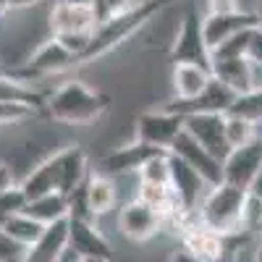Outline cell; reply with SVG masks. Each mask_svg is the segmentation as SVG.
I'll return each instance as SVG.
<instances>
[{"label":"cell","instance_id":"cell-1","mask_svg":"<svg viewBox=\"0 0 262 262\" xmlns=\"http://www.w3.org/2000/svg\"><path fill=\"white\" fill-rule=\"evenodd\" d=\"M45 116L63 126H92L107 111H111V97L97 86H90L84 79H63L55 90L45 95L42 105Z\"/></svg>","mask_w":262,"mask_h":262},{"label":"cell","instance_id":"cell-5","mask_svg":"<svg viewBox=\"0 0 262 262\" xmlns=\"http://www.w3.org/2000/svg\"><path fill=\"white\" fill-rule=\"evenodd\" d=\"M116 231L128 244H149L152 238H158L165 231V215L137 196H131L118 205Z\"/></svg>","mask_w":262,"mask_h":262},{"label":"cell","instance_id":"cell-32","mask_svg":"<svg viewBox=\"0 0 262 262\" xmlns=\"http://www.w3.org/2000/svg\"><path fill=\"white\" fill-rule=\"evenodd\" d=\"M18 184V173L11 160H0V194Z\"/></svg>","mask_w":262,"mask_h":262},{"label":"cell","instance_id":"cell-35","mask_svg":"<svg viewBox=\"0 0 262 262\" xmlns=\"http://www.w3.org/2000/svg\"><path fill=\"white\" fill-rule=\"evenodd\" d=\"M58 3H69V6H84V8H95L100 6V0H58Z\"/></svg>","mask_w":262,"mask_h":262},{"label":"cell","instance_id":"cell-34","mask_svg":"<svg viewBox=\"0 0 262 262\" xmlns=\"http://www.w3.org/2000/svg\"><path fill=\"white\" fill-rule=\"evenodd\" d=\"M48 6V0H11V11H32Z\"/></svg>","mask_w":262,"mask_h":262},{"label":"cell","instance_id":"cell-7","mask_svg":"<svg viewBox=\"0 0 262 262\" xmlns=\"http://www.w3.org/2000/svg\"><path fill=\"white\" fill-rule=\"evenodd\" d=\"M53 173L55 189L60 194H71L76 186H81L90 176V152H86L81 144H66L53 149L45 158Z\"/></svg>","mask_w":262,"mask_h":262},{"label":"cell","instance_id":"cell-20","mask_svg":"<svg viewBox=\"0 0 262 262\" xmlns=\"http://www.w3.org/2000/svg\"><path fill=\"white\" fill-rule=\"evenodd\" d=\"M24 212L32 215L34 221H39L42 226H50L55 221H63V217H69V194L50 191V194L34 196V200H27Z\"/></svg>","mask_w":262,"mask_h":262},{"label":"cell","instance_id":"cell-18","mask_svg":"<svg viewBox=\"0 0 262 262\" xmlns=\"http://www.w3.org/2000/svg\"><path fill=\"white\" fill-rule=\"evenodd\" d=\"M212 81V71L196 63H173L170 69V90L173 100H194L200 97Z\"/></svg>","mask_w":262,"mask_h":262},{"label":"cell","instance_id":"cell-26","mask_svg":"<svg viewBox=\"0 0 262 262\" xmlns=\"http://www.w3.org/2000/svg\"><path fill=\"white\" fill-rule=\"evenodd\" d=\"M259 228H262V200L254 196L252 191H247L244 207H242V231L257 236Z\"/></svg>","mask_w":262,"mask_h":262},{"label":"cell","instance_id":"cell-11","mask_svg":"<svg viewBox=\"0 0 262 262\" xmlns=\"http://www.w3.org/2000/svg\"><path fill=\"white\" fill-rule=\"evenodd\" d=\"M170 189H173V196H176L179 210L191 212V210L200 207V202L205 200L210 184L189 163H184L176 155H170Z\"/></svg>","mask_w":262,"mask_h":262},{"label":"cell","instance_id":"cell-2","mask_svg":"<svg viewBox=\"0 0 262 262\" xmlns=\"http://www.w3.org/2000/svg\"><path fill=\"white\" fill-rule=\"evenodd\" d=\"M176 3L179 0H139V3H134L131 8H126L121 13L102 18L100 27L92 34V42H90V48H86L81 63H95L97 58L116 53L123 42L137 37L155 16H160L165 8L176 6Z\"/></svg>","mask_w":262,"mask_h":262},{"label":"cell","instance_id":"cell-13","mask_svg":"<svg viewBox=\"0 0 262 262\" xmlns=\"http://www.w3.org/2000/svg\"><path fill=\"white\" fill-rule=\"evenodd\" d=\"M184 131L191 134L202 147H207L215 158L226 160L228 144H226V116L223 113H189L184 116Z\"/></svg>","mask_w":262,"mask_h":262},{"label":"cell","instance_id":"cell-12","mask_svg":"<svg viewBox=\"0 0 262 262\" xmlns=\"http://www.w3.org/2000/svg\"><path fill=\"white\" fill-rule=\"evenodd\" d=\"M155 152H165L158 147H149L144 142L128 139L126 144L113 147L107 155L100 158V173H107V176H137V170L155 155Z\"/></svg>","mask_w":262,"mask_h":262},{"label":"cell","instance_id":"cell-8","mask_svg":"<svg viewBox=\"0 0 262 262\" xmlns=\"http://www.w3.org/2000/svg\"><path fill=\"white\" fill-rule=\"evenodd\" d=\"M168 152L176 155V158H181L184 163H189L210 186L223 181V160L215 158L207 147H202L191 134H186V131H181V134L176 137V142H173V147Z\"/></svg>","mask_w":262,"mask_h":262},{"label":"cell","instance_id":"cell-39","mask_svg":"<svg viewBox=\"0 0 262 262\" xmlns=\"http://www.w3.org/2000/svg\"><path fill=\"white\" fill-rule=\"evenodd\" d=\"M8 11H11V0H0V18H3Z\"/></svg>","mask_w":262,"mask_h":262},{"label":"cell","instance_id":"cell-24","mask_svg":"<svg viewBox=\"0 0 262 262\" xmlns=\"http://www.w3.org/2000/svg\"><path fill=\"white\" fill-rule=\"evenodd\" d=\"M137 179L149 184H170V152H155L137 170Z\"/></svg>","mask_w":262,"mask_h":262},{"label":"cell","instance_id":"cell-31","mask_svg":"<svg viewBox=\"0 0 262 262\" xmlns=\"http://www.w3.org/2000/svg\"><path fill=\"white\" fill-rule=\"evenodd\" d=\"M247 58L252 63H257L259 69H262V29L254 27L252 34H249V48H247Z\"/></svg>","mask_w":262,"mask_h":262},{"label":"cell","instance_id":"cell-15","mask_svg":"<svg viewBox=\"0 0 262 262\" xmlns=\"http://www.w3.org/2000/svg\"><path fill=\"white\" fill-rule=\"evenodd\" d=\"M69 244H71V217H63V221L45 226L37 242L29 249H24L21 262H58Z\"/></svg>","mask_w":262,"mask_h":262},{"label":"cell","instance_id":"cell-25","mask_svg":"<svg viewBox=\"0 0 262 262\" xmlns=\"http://www.w3.org/2000/svg\"><path fill=\"white\" fill-rule=\"evenodd\" d=\"M228 113L249 118L254 123H262V86H254V90H249V92L236 95V100H233Z\"/></svg>","mask_w":262,"mask_h":262},{"label":"cell","instance_id":"cell-22","mask_svg":"<svg viewBox=\"0 0 262 262\" xmlns=\"http://www.w3.org/2000/svg\"><path fill=\"white\" fill-rule=\"evenodd\" d=\"M257 137L259 134H257V123L254 121L233 116V113H226V144H228V149L244 147V144L254 142Z\"/></svg>","mask_w":262,"mask_h":262},{"label":"cell","instance_id":"cell-41","mask_svg":"<svg viewBox=\"0 0 262 262\" xmlns=\"http://www.w3.org/2000/svg\"><path fill=\"white\" fill-rule=\"evenodd\" d=\"M259 238H262V236H259Z\"/></svg>","mask_w":262,"mask_h":262},{"label":"cell","instance_id":"cell-30","mask_svg":"<svg viewBox=\"0 0 262 262\" xmlns=\"http://www.w3.org/2000/svg\"><path fill=\"white\" fill-rule=\"evenodd\" d=\"M247 11L244 0H207V13H236Z\"/></svg>","mask_w":262,"mask_h":262},{"label":"cell","instance_id":"cell-38","mask_svg":"<svg viewBox=\"0 0 262 262\" xmlns=\"http://www.w3.org/2000/svg\"><path fill=\"white\" fill-rule=\"evenodd\" d=\"M81 262H113V257H100V254H95V257H84Z\"/></svg>","mask_w":262,"mask_h":262},{"label":"cell","instance_id":"cell-6","mask_svg":"<svg viewBox=\"0 0 262 262\" xmlns=\"http://www.w3.org/2000/svg\"><path fill=\"white\" fill-rule=\"evenodd\" d=\"M181 131H184V116L163 105V107H152V111H142L137 116L131 139L168 152Z\"/></svg>","mask_w":262,"mask_h":262},{"label":"cell","instance_id":"cell-23","mask_svg":"<svg viewBox=\"0 0 262 262\" xmlns=\"http://www.w3.org/2000/svg\"><path fill=\"white\" fill-rule=\"evenodd\" d=\"M37 116H39V107L32 102H11V100L0 102V128H13L21 123H29Z\"/></svg>","mask_w":262,"mask_h":262},{"label":"cell","instance_id":"cell-14","mask_svg":"<svg viewBox=\"0 0 262 262\" xmlns=\"http://www.w3.org/2000/svg\"><path fill=\"white\" fill-rule=\"evenodd\" d=\"M257 27V16L252 11H236V13H205L202 16V32L210 53L221 48L231 37L242 34L244 29Z\"/></svg>","mask_w":262,"mask_h":262},{"label":"cell","instance_id":"cell-29","mask_svg":"<svg viewBox=\"0 0 262 262\" xmlns=\"http://www.w3.org/2000/svg\"><path fill=\"white\" fill-rule=\"evenodd\" d=\"M134 3H139V0H100V6H97L100 21L107 18V16H113V13H121V11L131 8Z\"/></svg>","mask_w":262,"mask_h":262},{"label":"cell","instance_id":"cell-3","mask_svg":"<svg viewBox=\"0 0 262 262\" xmlns=\"http://www.w3.org/2000/svg\"><path fill=\"white\" fill-rule=\"evenodd\" d=\"M247 189H238L233 184H215L207 189L205 200L200 202V223L221 236H236L242 231V207H244Z\"/></svg>","mask_w":262,"mask_h":262},{"label":"cell","instance_id":"cell-9","mask_svg":"<svg viewBox=\"0 0 262 262\" xmlns=\"http://www.w3.org/2000/svg\"><path fill=\"white\" fill-rule=\"evenodd\" d=\"M48 24L50 34H95L100 27V13L95 8H84V6H69V3H53L48 6Z\"/></svg>","mask_w":262,"mask_h":262},{"label":"cell","instance_id":"cell-17","mask_svg":"<svg viewBox=\"0 0 262 262\" xmlns=\"http://www.w3.org/2000/svg\"><path fill=\"white\" fill-rule=\"evenodd\" d=\"M179 244L205 262H228V238L205 228L202 223L184 231L179 236Z\"/></svg>","mask_w":262,"mask_h":262},{"label":"cell","instance_id":"cell-37","mask_svg":"<svg viewBox=\"0 0 262 262\" xmlns=\"http://www.w3.org/2000/svg\"><path fill=\"white\" fill-rule=\"evenodd\" d=\"M252 13L257 16V27L262 29V0H254V8H252Z\"/></svg>","mask_w":262,"mask_h":262},{"label":"cell","instance_id":"cell-4","mask_svg":"<svg viewBox=\"0 0 262 262\" xmlns=\"http://www.w3.org/2000/svg\"><path fill=\"white\" fill-rule=\"evenodd\" d=\"M202 16L194 6H189L181 13V24L176 29L170 48H168V60L173 63H196L202 69L212 71V53L205 42V32H202Z\"/></svg>","mask_w":262,"mask_h":262},{"label":"cell","instance_id":"cell-10","mask_svg":"<svg viewBox=\"0 0 262 262\" xmlns=\"http://www.w3.org/2000/svg\"><path fill=\"white\" fill-rule=\"evenodd\" d=\"M259 170H262V137L228 152L223 160V181L249 191Z\"/></svg>","mask_w":262,"mask_h":262},{"label":"cell","instance_id":"cell-33","mask_svg":"<svg viewBox=\"0 0 262 262\" xmlns=\"http://www.w3.org/2000/svg\"><path fill=\"white\" fill-rule=\"evenodd\" d=\"M168 262H205V259H200L196 254H191L189 249H184V247L179 244L176 249H173V252L168 254Z\"/></svg>","mask_w":262,"mask_h":262},{"label":"cell","instance_id":"cell-16","mask_svg":"<svg viewBox=\"0 0 262 262\" xmlns=\"http://www.w3.org/2000/svg\"><path fill=\"white\" fill-rule=\"evenodd\" d=\"M86 189V205H90V212L95 221H102V217L113 215L118 202H121V191H118V181L107 173L92 170L84 181Z\"/></svg>","mask_w":262,"mask_h":262},{"label":"cell","instance_id":"cell-28","mask_svg":"<svg viewBox=\"0 0 262 262\" xmlns=\"http://www.w3.org/2000/svg\"><path fill=\"white\" fill-rule=\"evenodd\" d=\"M21 254H24V249L13 244L0 228V262H21Z\"/></svg>","mask_w":262,"mask_h":262},{"label":"cell","instance_id":"cell-40","mask_svg":"<svg viewBox=\"0 0 262 262\" xmlns=\"http://www.w3.org/2000/svg\"><path fill=\"white\" fill-rule=\"evenodd\" d=\"M257 238H259V236H257ZM257 262H262V238L257 242Z\"/></svg>","mask_w":262,"mask_h":262},{"label":"cell","instance_id":"cell-21","mask_svg":"<svg viewBox=\"0 0 262 262\" xmlns=\"http://www.w3.org/2000/svg\"><path fill=\"white\" fill-rule=\"evenodd\" d=\"M42 231H45V226H42L39 221H34L32 215H27L24 210L16 212V215H11L8 221L3 223V233L11 238L13 244H18L21 249H29L37 238H39Z\"/></svg>","mask_w":262,"mask_h":262},{"label":"cell","instance_id":"cell-27","mask_svg":"<svg viewBox=\"0 0 262 262\" xmlns=\"http://www.w3.org/2000/svg\"><path fill=\"white\" fill-rule=\"evenodd\" d=\"M24 207H27V194H24V189H21V184L6 189L3 194H0V228H3V223L11 215L21 212Z\"/></svg>","mask_w":262,"mask_h":262},{"label":"cell","instance_id":"cell-19","mask_svg":"<svg viewBox=\"0 0 262 262\" xmlns=\"http://www.w3.org/2000/svg\"><path fill=\"white\" fill-rule=\"evenodd\" d=\"M71 247L81 257H113V244L100 228V221H79L71 217Z\"/></svg>","mask_w":262,"mask_h":262},{"label":"cell","instance_id":"cell-36","mask_svg":"<svg viewBox=\"0 0 262 262\" xmlns=\"http://www.w3.org/2000/svg\"><path fill=\"white\" fill-rule=\"evenodd\" d=\"M249 191L254 194V196H259V200H262V170L257 173V176H254V181H252V186H249Z\"/></svg>","mask_w":262,"mask_h":262}]
</instances>
